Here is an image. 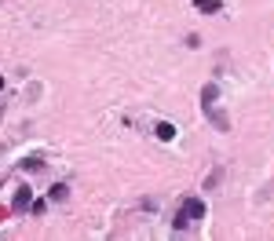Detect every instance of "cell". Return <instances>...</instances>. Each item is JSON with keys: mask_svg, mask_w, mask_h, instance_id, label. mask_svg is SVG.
Here are the masks:
<instances>
[{"mask_svg": "<svg viewBox=\"0 0 274 241\" xmlns=\"http://www.w3.org/2000/svg\"><path fill=\"white\" fill-rule=\"evenodd\" d=\"M0 88H4V77H0Z\"/></svg>", "mask_w": 274, "mask_h": 241, "instance_id": "9", "label": "cell"}, {"mask_svg": "<svg viewBox=\"0 0 274 241\" xmlns=\"http://www.w3.org/2000/svg\"><path fill=\"white\" fill-rule=\"evenodd\" d=\"M194 7H197L201 15H216V11H223L220 0H194Z\"/></svg>", "mask_w": 274, "mask_h": 241, "instance_id": "4", "label": "cell"}, {"mask_svg": "<svg viewBox=\"0 0 274 241\" xmlns=\"http://www.w3.org/2000/svg\"><path fill=\"white\" fill-rule=\"evenodd\" d=\"M216 99H220V88H216V84H209V88L201 91V106H205V110H209V106L216 103Z\"/></svg>", "mask_w": 274, "mask_h": 241, "instance_id": "5", "label": "cell"}, {"mask_svg": "<svg viewBox=\"0 0 274 241\" xmlns=\"http://www.w3.org/2000/svg\"><path fill=\"white\" fill-rule=\"evenodd\" d=\"M183 212L194 219V223H201V219H205V201L201 198H186L183 201Z\"/></svg>", "mask_w": 274, "mask_h": 241, "instance_id": "1", "label": "cell"}, {"mask_svg": "<svg viewBox=\"0 0 274 241\" xmlns=\"http://www.w3.org/2000/svg\"><path fill=\"white\" fill-rule=\"evenodd\" d=\"M154 135L161 139V143H172V139H176V124H172V120H161V124L154 128Z\"/></svg>", "mask_w": 274, "mask_h": 241, "instance_id": "3", "label": "cell"}, {"mask_svg": "<svg viewBox=\"0 0 274 241\" xmlns=\"http://www.w3.org/2000/svg\"><path fill=\"white\" fill-rule=\"evenodd\" d=\"M190 223H194V219H190V216H186V212H183V208H179V216L172 219V227H176V230H186V227H190Z\"/></svg>", "mask_w": 274, "mask_h": 241, "instance_id": "7", "label": "cell"}, {"mask_svg": "<svg viewBox=\"0 0 274 241\" xmlns=\"http://www.w3.org/2000/svg\"><path fill=\"white\" fill-rule=\"evenodd\" d=\"M70 198V187H66V183H55L51 187V201H66Z\"/></svg>", "mask_w": 274, "mask_h": 241, "instance_id": "6", "label": "cell"}, {"mask_svg": "<svg viewBox=\"0 0 274 241\" xmlns=\"http://www.w3.org/2000/svg\"><path fill=\"white\" fill-rule=\"evenodd\" d=\"M11 205H15V212H26V208L33 205V190H30V187H18V190H15V201H11Z\"/></svg>", "mask_w": 274, "mask_h": 241, "instance_id": "2", "label": "cell"}, {"mask_svg": "<svg viewBox=\"0 0 274 241\" xmlns=\"http://www.w3.org/2000/svg\"><path fill=\"white\" fill-rule=\"evenodd\" d=\"M209 117H212V124H216V128H223V132H227V124H230V120H227L223 114H216V110L209 106Z\"/></svg>", "mask_w": 274, "mask_h": 241, "instance_id": "8", "label": "cell"}]
</instances>
